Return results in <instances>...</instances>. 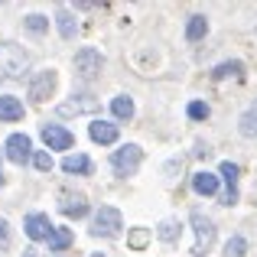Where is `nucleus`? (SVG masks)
Here are the masks:
<instances>
[{
	"mask_svg": "<svg viewBox=\"0 0 257 257\" xmlns=\"http://www.w3.org/2000/svg\"><path fill=\"white\" fill-rule=\"evenodd\" d=\"M26 69H30V56L17 43L0 46V78H20Z\"/></svg>",
	"mask_w": 257,
	"mask_h": 257,
	"instance_id": "f257e3e1",
	"label": "nucleus"
},
{
	"mask_svg": "<svg viewBox=\"0 0 257 257\" xmlns=\"http://www.w3.org/2000/svg\"><path fill=\"white\" fill-rule=\"evenodd\" d=\"M120 228H124V218L114 205H101L91 218V234L94 238H117Z\"/></svg>",
	"mask_w": 257,
	"mask_h": 257,
	"instance_id": "f03ea898",
	"label": "nucleus"
},
{
	"mask_svg": "<svg viewBox=\"0 0 257 257\" xmlns=\"http://www.w3.org/2000/svg\"><path fill=\"white\" fill-rule=\"evenodd\" d=\"M140 160H144V150H140L137 144H127V147H120V150H114L111 166H114L117 176H134L137 166H140Z\"/></svg>",
	"mask_w": 257,
	"mask_h": 257,
	"instance_id": "7ed1b4c3",
	"label": "nucleus"
},
{
	"mask_svg": "<svg viewBox=\"0 0 257 257\" xmlns=\"http://www.w3.org/2000/svg\"><path fill=\"white\" fill-rule=\"evenodd\" d=\"M104 69V56H101L98 49H82V52H75V75L78 78H85V82H91L98 72Z\"/></svg>",
	"mask_w": 257,
	"mask_h": 257,
	"instance_id": "20e7f679",
	"label": "nucleus"
},
{
	"mask_svg": "<svg viewBox=\"0 0 257 257\" xmlns=\"http://www.w3.org/2000/svg\"><path fill=\"white\" fill-rule=\"evenodd\" d=\"M192 228H195V247H192V254L195 257H205V251L212 247V241H215V225L202 212H192Z\"/></svg>",
	"mask_w": 257,
	"mask_h": 257,
	"instance_id": "39448f33",
	"label": "nucleus"
},
{
	"mask_svg": "<svg viewBox=\"0 0 257 257\" xmlns=\"http://www.w3.org/2000/svg\"><path fill=\"white\" fill-rule=\"evenodd\" d=\"M4 150H7V160H10V163L23 166L26 160L33 157V140L26 137V134H10L7 144H4Z\"/></svg>",
	"mask_w": 257,
	"mask_h": 257,
	"instance_id": "423d86ee",
	"label": "nucleus"
},
{
	"mask_svg": "<svg viewBox=\"0 0 257 257\" xmlns=\"http://www.w3.org/2000/svg\"><path fill=\"white\" fill-rule=\"evenodd\" d=\"M56 82H59V78H56V72H52V69L39 72V75L30 82V98L36 101V104H43V101L49 98L52 91H56Z\"/></svg>",
	"mask_w": 257,
	"mask_h": 257,
	"instance_id": "0eeeda50",
	"label": "nucleus"
},
{
	"mask_svg": "<svg viewBox=\"0 0 257 257\" xmlns=\"http://www.w3.org/2000/svg\"><path fill=\"white\" fill-rule=\"evenodd\" d=\"M52 231H56V225L49 221V215H43V212L26 215V234H30L33 241H49Z\"/></svg>",
	"mask_w": 257,
	"mask_h": 257,
	"instance_id": "6e6552de",
	"label": "nucleus"
},
{
	"mask_svg": "<svg viewBox=\"0 0 257 257\" xmlns=\"http://www.w3.org/2000/svg\"><path fill=\"white\" fill-rule=\"evenodd\" d=\"M91 111H98V101L94 98H88V94H72L69 101H62V104H59V114H62V117H72V114H91Z\"/></svg>",
	"mask_w": 257,
	"mask_h": 257,
	"instance_id": "1a4fd4ad",
	"label": "nucleus"
},
{
	"mask_svg": "<svg viewBox=\"0 0 257 257\" xmlns=\"http://www.w3.org/2000/svg\"><path fill=\"white\" fill-rule=\"evenodd\" d=\"M43 140L49 144V150H69V147L75 144V137H72L65 127H59V124H46L43 127Z\"/></svg>",
	"mask_w": 257,
	"mask_h": 257,
	"instance_id": "9d476101",
	"label": "nucleus"
},
{
	"mask_svg": "<svg viewBox=\"0 0 257 257\" xmlns=\"http://www.w3.org/2000/svg\"><path fill=\"white\" fill-rule=\"evenodd\" d=\"M88 134H91V140L94 144H117V124H111V120H94L91 127H88Z\"/></svg>",
	"mask_w": 257,
	"mask_h": 257,
	"instance_id": "9b49d317",
	"label": "nucleus"
},
{
	"mask_svg": "<svg viewBox=\"0 0 257 257\" xmlns=\"http://www.w3.org/2000/svg\"><path fill=\"white\" fill-rule=\"evenodd\" d=\"M218 173L225 176V182H228V189H225V205H234V202H238V173L241 170L231 163V160H225Z\"/></svg>",
	"mask_w": 257,
	"mask_h": 257,
	"instance_id": "f8f14e48",
	"label": "nucleus"
},
{
	"mask_svg": "<svg viewBox=\"0 0 257 257\" xmlns=\"http://www.w3.org/2000/svg\"><path fill=\"white\" fill-rule=\"evenodd\" d=\"M23 117V101L13 94H0V120H20Z\"/></svg>",
	"mask_w": 257,
	"mask_h": 257,
	"instance_id": "ddd939ff",
	"label": "nucleus"
},
{
	"mask_svg": "<svg viewBox=\"0 0 257 257\" xmlns=\"http://www.w3.org/2000/svg\"><path fill=\"white\" fill-rule=\"evenodd\" d=\"M192 189L199 195H215V192H218V176H215V173H205V170L195 173L192 176Z\"/></svg>",
	"mask_w": 257,
	"mask_h": 257,
	"instance_id": "4468645a",
	"label": "nucleus"
},
{
	"mask_svg": "<svg viewBox=\"0 0 257 257\" xmlns=\"http://www.w3.org/2000/svg\"><path fill=\"white\" fill-rule=\"evenodd\" d=\"M56 23H59L62 39H75V36H78V23L72 20V13L65 10V7H59V10H56Z\"/></svg>",
	"mask_w": 257,
	"mask_h": 257,
	"instance_id": "2eb2a0df",
	"label": "nucleus"
},
{
	"mask_svg": "<svg viewBox=\"0 0 257 257\" xmlns=\"http://www.w3.org/2000/svg\"><path fill=\"white\" fill-rule=\"evenodd\" d=\"M62 170L65 173H82V176H88V173H91V160H88L85 153H75V157H65L62 160Z\"/></svg>",
	"mask_w": 257,
	"mask_h": 257,
	"instance_id": "dca6fc26",
	"label": "nucleus"
},
{
	"mask_svg": "<svg viewBox=\"0 0 257 257\" xmlns=\"http://www.w3.org/2000/svg\"><path fill=\"white\" fill-rule=\"evenodd\" d=\"M111 114L117 120H131L134 117V101L127 98V94H117V98L111 101Z\"/></svg>",
	"mask_w": 257,
	"mask_h": 257,
	"instance_id": "f3484780",
	"label": "nucleus"
},
{
	"mask_svg": "<svg viewBox=\"0 0 257 257\" xmlns=\"http://www.w3.org/2000/svg\"><path fill=\"white\" fill-rule=\"evenodd\" d=\"M238 127H241V134H244V137H257V101L247 107L244 114H241Z\"/></svg>",
	"mask_w": 257,
	"mask_h": 257,
	"instance_id": "a211bd4d",
	"label": "nucleus"
},
{
	"mask_svg": "<svg viewBox=\"0 0 257 257\" xmlns=\"http://www.w3.org/2000/svg\"><path fill=\"white\" fill-rule=\"evenodd\" d=\"M205 33H208V20L205 17H189V26H186V39L189 43H199Z\"/></svg>",
	"mask_w": 257,
	"mask_h": 257,
	"instance_id": "6ab92c4d",
	"label": "nucleus"
},
{
	"mask_svg": "<svg viewBox=\"0 0 257 257\" xmlns=\"http://www.w3.org/2000/svg\"><path fill=\"white\" fill-rule=\"evenodd\" d=\"M241 72H244V65H241V62H221V65H215L212 78H215V82H225V78H241Z\"/></svg>",
	"mask_w": 257,
	"mask_h": 257,
	"instance_id": "aec40b11",
	"label": "nucleus"
},
{
	"mask_svg": "<svg viewBox=\"0 0 257 257\" xmlns=\"http://www.w3.org/2000/svg\"><path fill=\"white\" fill-rule=\"evenodd\" d=\"M62 215H69V218H82V215H88V202L82 199V195H75V199H65V202H62Z\"/></svg>",
	"mask_w": 257,
	"mask_h": 257,
	"instance_id": "412c9836",
	"label": "nucleus"
},
{
	"mask_svg": "<svg viewBox=\"0 0 257 257\" xmlns=\"http://www.w3.org/2000/svg\"><path fill=\"white\" fill-rule=\"evenodd\" d=\"M69 244H72V231L69 228H56V231L49 234V247L52 251H65Z\"/></svg>",
	"mask_w": 257,
	"mask_h": 257,
	"instance_id": "4be33fe9",
	"label": "nucleus"
},
{
	"mask_svg": "<svg viewBox=\"0 0 257 257\" xmlns=\"http://www.w3.org/2000/svg\"><path fill=\"white\" fill-rule=\"evenodd\" d=\"M26 30H30L33 36H43V33L49 30V20H46L43 13H30V17H26Z\"/></svg>",
	"mask_w": 257,
	"mask_h": 257,
	"instance_id": "5701e85b",
	"label": "nucleus"
},
{
	"mask_svg": "<svg viewBox=\"0 0 257 257\" xmlns=\"http://www.w3.org/2000/svg\"><path fill=\"white\" fill-rule=\"evenodd\" d=\"M176 231H179V225H176L173 218H166L163 225L157 228V238H160V241H176Z\"/></svg>",
	"mask_w": 257,
	"mask_h": 257,
	"instance_id": "b1692460",
	"label": "nucleus"
},
{
	"mask_svg": "<svg viewBox=\"0 0 257 257\" xmlns=\"http://www.w3.org/2000/svg\"><path fill=\"white\" fill-rule=\"evenodd\" d=\"M244 251H247V241L241 238V234H234V238L228 241V247H225V254H231V257H241Z\"/></svg>",
	"mask_w": 257,
	"mask_h": 257,
	"instance_id": "393cba45",
	"label": "nucleus"
},
{
	"mask_svg": "<svg viewBox=\"0 0 257 257\" xmlns=\"http://www.w3.org/2000/svg\"><path fill=\"white\" fill-rule=\"evenodd\" d=\"M147 241H150V231H147V228H134L131 231V247H147Z\"/></svg>",
	"mask_w": 257,
	"mask_h": 257,
	"instance_id": "a878e982",
	"label": "nucleus"
},
{
	"mask_svg": "<svg viewBox=\"0 0 257 257\" xmlns=\"http://www.w3.org/2000/svg\"><path fill=\"white\" fill-rule=\"evenodd\" d=\"M189 117H192V120H205V117H208V104L192 101V104H189Z\"/></svg>",
	"mask_w": 257,
	"mask_h": 257,
	"instance_id": "bb28decb",
	"label": "nucleus"
},
{
	"mask_svg": "<svg viewBox=\"0 0 257 257\" xmlns=\"http://www.w3.org/2000/svg\"><path fill=\"white\" fill-rule=\"evenodd\" d=\"M33 163H36V170H43V173L52 170V157H49V153H43V150L33 153Z\"/></svg>",
	"mask_w": 257,
	"mask_h": 257,
	"instance_id": "cd10ccee",
	"label": "nucleus"
},
{
	"mask_svg": "<svg viewBox=\"0 0 257 257\" xmlns=\"http://www.w3.org/2000/svg\"><path fill=\"white\" fill-rule=\"evenodd\" d=\"M10 244V231H7V221L0 218V247H7Z\"/></svg>",
	"mask_w": 257,
	"mask_h": 257,
	"instance_id": "c85d7f7f",
	"label": "nucleus"
},
{
	"mask_svg": "<svg viewBox=\"0 0 257 257\" xmlns=\"http://www.w3.org/2000/svg\"><path fill=\"white\" fill-rule=\"evenodd\" d=\"M91 257H107V254H91Z\"/></svg>",
	"mask_w": 257,
	"mask_h": 257,
	"instance_id": "c756f323",
	"label": "nucleus"
}]
</instances>
